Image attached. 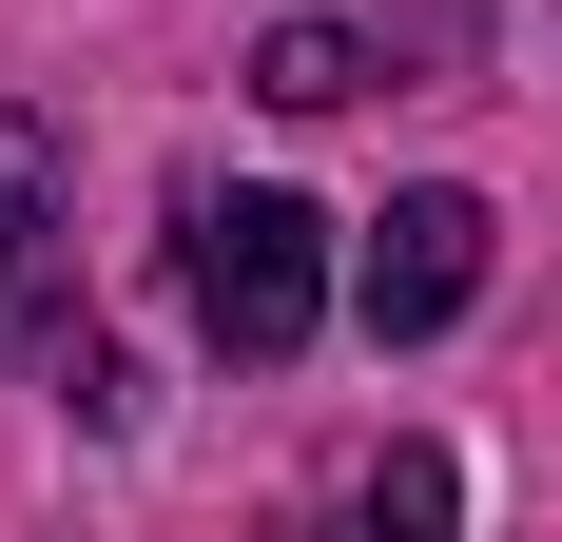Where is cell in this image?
<instances>
[{"label":"cell","mask_w":562,"mask_h":542,"mask_svg":"<svg viewBox=\"0 0 562 542\" xmlns=\"http://www.w3.org/2000/svg\"><path fill=\"white\" fill-rule=\"evenodd\" d=\"M175 291H194V329H214L233 369H291L330 329V233L291 214V194H252V174H194L175 194Z\"/></svg>","instance_id":"1"},{"label":"cell","mask_w":562,"mask_h":542,"mask_svg":"<svg viewBox=\"0 0 562 542\" xmlns=\"http://www.w3.org/2000/svg\"><path fill=\"white\" fill-rule=\"evenodd\" d=\"M78 156H58L40 98H0V369L20 349H78Z\"/></svg>","instance_id":"2"},{"label":"cell","mask_w":562,"mask_h":542,"mask_svg":"<svg viewBox=\"0 0 562 542\" xmlns=\"http://www.w3.org/2000/svg\"><path fill=\"white\" fill-rule=\"evenodd\" d=\"M369 78H389L369 20H272V39H252V98L272 116H330V98H369Z\"/></svg>","instance_id":"4"},{"label":"cell","mask_w":562,"mask_h":542,"mask_svg":"<svg viewBox=\"0 0 562 542\" xmlns=\"http://www.w3.org/2000/svg\"><path fill=\"white\" fill-rule=\"evenodd\" d=\"M465 291H485V194H389L369 214V252H349V310L389 329V349H427V329H465Z\"/></svg>","instance_id":"3"}]
</instances>
